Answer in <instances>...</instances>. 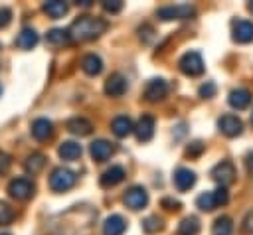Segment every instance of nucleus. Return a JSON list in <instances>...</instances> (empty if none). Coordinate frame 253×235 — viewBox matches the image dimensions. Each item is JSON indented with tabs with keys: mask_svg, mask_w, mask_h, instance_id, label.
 I'll use <instances>...</instances> for the list:
<instances>
[{
	"mask_svg": "<svg viewBox=\"0 0 253 235\" xmlns=\"http://www.w3.org/2000/svg\"><path fill=\"white\" fill-rule=\"evenodd\" d=\"M107 30V22L103 18H95V16H79L77 20H73V24L69 26V36L71 41H89L99 38L101 34H105Z\"/></svg>",
	"mask_w": 253,
	"mask_h": 235,
	"instance_id": "1",
	"label": "nucleus"
},
{
	"mask_svg": "<svg viewBox=\"0 0 253 235\" xmlns=\"http://www.w3.org/2000/svg\"><path fill=\"white\" fill-rule=\"evenodd\" d=\"M75 180H77L75 172H71L69 168L59 166L49 176V188L53 192H57V194H63V192H67V190H71L75 186Z\"/></svg>",
	"mask_w": 253,
	"mask_h": 235,
	"instance_id": "2",
	"label": "nucleus"
},
{
	"mask_svg": "<svg viewBox=\"0 0 253 235\" xmlns=\"http://www.w3.org/2000/svg\"><path fill=\"white\" fill-rule=\"evenodd\" d=\"M178 67H180V71L184 73V75H188V77H198V75H202L204 73V59H202V53L200 51H186L182 57H180V61H178Z\"/></svg>",
	"mask_w": 253,
	"mask_h": 235,
	"instance_id": "3",
	"label": "nucleus"
},
{
	"mask_svg": "<svg viewBox=\"0 0 253 235\" xmlns=\"http://www.w3.org/2000/svg\"><path fill=\"white\" fill-rule=\"evenodd\" d=\"M196 14V8L192 4H170V6H162L156 10V16L164 22H170V20H186V18H192Z\"/></svg>",
	"mask_w": 253,
	"mask_h": 235,
	"instance_id": "4",
	"label": "nucleus"
},
{
	"mask_svg": "<svg viewBox=\"0 0 253 235\" xmlns=\"http://www.w3.org/2000/svg\"><path fill=\"white\" fill-rule=\"evenodd\" d=\"M123 203H125L128 209L138 211V209L146 207V203H148V192H146L142 186H132V188H128V190L125 192Z\"/></svg>",
	"mask_w": 253,
	"mask_h": 235,
	"instance_id": "5",
	"label": "nucleus"
},
{
	"mask_svg": "<svg viewBox=\"0 0 253 235\" xmlns=\"http://www.w3.org/2000/svg\"><path fill=\"white\" fill-rule=\"evenodd\" d=\"M210 176H211L221 188H227V186L233 184V180H235V166H233L229 160H221V162H217V164L211 168Z\"/></svg>",
	"mask_w": 253,
	"mask_h": 235,
	"instance_id": "6",
	"label": "nucleus"
},
{
	"mask_svg": "<svg viewBox=\"0 0 253 235\" xmlns=\"http://www.w3.org/2000/svg\"><path fill=\"white\" fill-rule=\"evenodd\" d=\"M34 190L36 186L28 180V178H14L10 180L8 184V194L14 197V199H20V201H26L34 196Z\"/></svg>",
	"mask_w": 253,
	"mask_h": 235,
	"instance_id": "7",
	"label": "nucleus"
},
{
	"mask_svg": "<svg viewBox=\"0 0 253 235\" xmlns=\"http://www.w3.org/2000/svg\"><path fill=\"white\" fill-rule=\"evenodd\" d=\"M231 38L237 43H249L253 41V22L249 20H233L231 22Z\"/></svg>",
	"mask_w": 253,
	"mask_h": 235,
	"instance_id": "8",
	"label": "nucleus"
},
{
	"mask_svg": "<svg viewBox=\"0 0 253 235\" xmlns=\"http://www.w3.org/2000/svg\"><path fill=\"white\" fill-rule=\"evenodd\" d=\"M168 95V85H166V81L164 79H150L148 83H146V87H144V99L146 101H150V103H158V101H162L164 97Z\"/></svg>",
	"mask_w": 253,
	"mask_h": 235,
	"instance_id": "9",
	"label": "nucleus"
},
{
	"mask_svg": "<svg viewBox=\"0 0 253 235\" xmlns=\"http://www.w3.org/2000/svg\"><path fill=\"white\" fill-rule=\"evenodd\" d=\"M113 152H115V146H113L109 140H105V138H97V140H93V142L89 144V154H91V158H93L95 162H105V160H109V158L113 156Z\"/></svg>",
	"mask_w": 253,
	"mask_h": 235,
	"instance_id": "10",
	"label": "nucleus"
},
{
	"mask_svg": "<svg viewBox=\"0 0 253 235\" xmlns=\"http://www.w3.org/2000/svg\"><path fill=\"white\" fill-rule=\"evenodd\" d=\"M217 128H219L225 136L233 138V136H239V134H241L243 122H241V118L235 117V115H223V117H219V120H217Z\"/></svg>",
	"mask_w": 253,
	"mask_h": 235,
	"instance_id": "11",
	"label": "nucleus"
},
{
	"mask_svg": "<svg viewBox=\"0 0 253 235\" xmlns=\"http://www.w3.org/2000/svg\"><path fill=\"white\" fill-rule=\"evenodd\" d=\"M172 182H174L178 192H188L196 184V172L190 170V168H176V172L172 176Z\"/></svg>",
	"mask_w": 253,
	"mask_h": 235,
	"instance_id": "12",
	"label": "nucleus"
},
{
	"mask_svg": "<svg viewBox=\"0 0 253 235\" xmlns=\"http://www.w3.org/2000/svg\"><path fill=\"white\" fill-rule=\"evenodd\" d=\"M134 134L140 142H148L154 136V118L150 115H142L134 124Z\"/></svg>",
	"mask_w": 253,
	"mask_h": 235,
	"instance_id": "13",
	"label": "nucleus"
},
{
	"mask_svg": "<svg viewBox=\"0 0 253 235\" xmlns=\"http://www.w3.org/2000/svg\"><path fill=\"white\" fill-rule=\"evenodd\" d=\"M125 91H126V79L121 73H113V75L107 77L105 93L109 97H121V95H125Z\"/></svg>",
	"mask_w": 253,
	"mask_h": 235,
	"instance_id": "14",
	"label": "nucleus"
},
{
	"mask_svg": "<svg viewBox=\"0 0 253 235\" xmlns=\"http://www.w3.org/2000/svg\"><path fill=\"white\" fill-rule=\"evenodd\" d=\"M81 152H83V148H81V144L75 142V140H63V142L59 144V148H57L59 158L65 160V162H73V160H77V158L81 156Z\"/></svg>",
	"mask_w": 253,
	"mask_h": 235,
	"instance_id": "15",
	"label": "nucleus"
},
{
	"mask_svg": "<svg viewBox=\"0 0 253 235\" xmlns=\"http://www.w3.org/2000/svg\"><path fill=\"white\" fill-rule=\"evenodd\" d=\"M125 229H126V221L119 213L109 215L105 219V223H103V235H123Z\"/></svg>",
	"mask_w": 253,
	"mask_h": 235,
	"instance_id": "16",
	"label": "nucleus"
},
{
	"mask_svg": "<svg viewBox=\"0 0 253 235\" xmlns=\"http://www.w3.org/2000/svg\"><path fill=\"white\" fill-rule=\"evenodd\" d=\"M38 41H40V36H38V34H36V30H32V28H24V30L16 36V39H14L16 47H20V49H24V51H28V49L36 47V45H38Z\"/></svg>",
	"mask_w": 253,
	"mask_h": 235,
	"instance_id": "17",
	"label": "nucleus"
},
{
	"mask_svg": "<svg viewBox=\"0 0 253 235\" xmlns=\"http://www.w3.org/2000/svg\"><path fill=\"white\" fill-rule=\"evenodd\" d=\"M125 168L123 166H111L109 170H105L103 172V176L99 178V184L103 186V188H111V186H117V184H121L123 180H125Z\"/></svg>",
	"mask_w": 253,
	"mask_h": 235,
	"instance_id": "18",
	"label": "nucleus"
},
{
	"mask_svg": "<svg viewBox=\"0 0 253 235\" xmlns=\"http://www.w3.org/2000/svg\"><path fill=\"white\" fill-rule=\"evenodd\" d=\"M45 41H47V45H51V47H63V45L71 43V36H69L67 30L53 28V30H49V32L45 34Z\"/></svg>",
	"mask_w": 253,
	"mask_h": 235,
	"instance_id": "19",
	"label": "nucleus"
},
{
	"mask_svg": "<svg viewBox=\"0 0 253 235\" xmlns=\"http://www.w3.org/2000/svg\"><path fill=\"white\" fill-rule=\"evenodd\" d=\"M227 103H229L233 109L243 111V109H247L249 103H251V93H249L247 89H233V91L229 93V97H227Z\"/></svg>",
	"mask_w": 253,
	"mask_h": 235,
	"instance_id": "20",
	"label": "nucleus"
},
{
	"mask_svg": "<svg viewBox=\"0 0 253 235\" xmlns=\"http://www.w3.org/2000/svg\"><path fill=\"white\" fill-rule=\"evenodd\" d=\"M65 126H67V130H69L71 134H77V136H87V134H91V130H93V124H91L87 118H83V117H73V118H69Z\"/></svg>",
	"mask_w": 253,
	"mask_h": 235,
	"instance_id": "21",
	"label": "nucleus"
},
{
	"mask_svg": "<svg viewBox=\"0 0 253 235\" xmlns=\"http://www.w3.org/2000/svg\"><path fill=\"white\" fill-rule=\"evenodd\" d=\"M32 136L36 138V140H45V138H49L51 136V132H53V124H51V120H47V118H36L34 122H32Z\"/></svg>",
	"mask_w": 253,
	"mask_h": 235,
	"instance_id": "22",
	"label": "nucleus"
},
{
	"mask_svg": "<svg viewBox=\"0 0 253 235\" xmlns=\"http://www.w3.org/2000/svg\"><path fill=\"white\" fill-rule=\"evenodd\" d=\"M81 69L87 73V75H99L103 71V59L95 53H87L81 57Z\"/></svg>",
	"mask_w": 253,
	"mask_h": 235,
	"instance_id": "23",
	"label": "nucleus"
},
{
	"mask_svg": "<svg viewBox=\"0 0 253 235\" xmlns=\"http://www.w3.org/2000/svg\"><path fill=\"white\" fill-rule=\"evenodd\" d=\"M111 128H113L115 136H119V138H125V136H128V134L134 130V124H132V120H130L128 117L121 115V117H115V118H113V122H111Z\"/></svg>",
	"mask_w": 253,
	"mask_h": 235,
	"instance_id": "24",
	"label": "nucleus"
},
{
	"mask_svg": "<svg viewBox=\"0 0 253 235\" xmlns=\"http://www.w3.org/2000/svg\"><path fill=\"white\" fill-rule=\"evenodd\" d=\"M67 10H69V6H67V2H63V0H47V2H43V12H45L49 18H53V20L63 18V16L67 14Z\"/></svg>",
	"mask_w": 253,
	"mask_h": 235,
	"instance_id": "25",
	"label": "nucleus"
},
{
	"mask_svg": "<svg viewBox=\"0 0 253 235\" xmlns=\"http://www.w3.org/2000/svg\"><path fill=\"white\" fill-rule=\"evenodd\" d=\"M43 164H45V156L42 154V152H32L28 158H26V162H24V166H26V172L28 174H38V172H42V168H43Z\"/></svg>",
	"mask_w": 253,
	"mask_h": 235,
	"instance_id": "26",
	"label": "nucleus"
},
{
	"mask_svg": "<svg viewBox=\"0 0 253 235\" xmlns=\"http://www.w3.org/2000/svg\"><path fill=\"white\" fill-rule=\"evenodd\" d=\"M178 233H180V235H198V233H200V221H198V217H194V215L184 217V219L180 221Z\"/></svg>",
	"mask_w": 253,
	"mask_h": 235,
	"instance_id": "27",
	"label": "nucleus"
},
{
	"mask_svg": "<svg viewBox=\"0 0 253 235\" xmlns=\"http://www.w3.org/2000/svg\"><path fill=\"white\" fill-rule=\"evenodd\" d=\"M233 223L227 215H219L211 225V235H231Z\"/></svg>",
	"mask_w": 253,
	"mask_h": 235,
	"instance_id": "28",
	"label": "nucleus"
},
{
	"mask_svg": "<svg viewBox=\"0 0 253 235\" xmlns=\"http://www.w3.org/2000/svg\"><path fill=\"white\" fill-rule=\"evenodd\" d=\"M164 229V221L158 217V215H148L144 221H142V231L146 233V235H154V233H158V231H162Z\"/></svg>",
	"mask_w": 253,
	"mask_h": 235,
	"instance_id": "29",
	"label": "nucleus"
},
{
	"mask_svg": "<svg viewBox=\"0 0 253 235\" xmlns=\"http://www.w3.org/2000/svg\"><path fill=\"white\" fill-rule=\"evenodd\" d=\"M196 205H198L202 211H211V209H215V207H217V201H215V196H213V192H206V194L198 196V199H196Z\"/></svg>",
	"mask_w": 253,
	"mask_h": 235,
	"instance_id": "30",
	"label": "nucleus"
},
{
	"mask_svg": "<svg viewBox=\"0 0 253 235\" xmlns=\"http://www.w3.org/2000/svg\"><path fill=\"white\" fill-rule=\"evenodd\" d=\"M14 219V209L10 207V203L0 199V225H8Z\"/></svg>",
	"mask_w": 253,
	"mask_h": 235,
	"instance_id": "31",
	"label": "nucleus"
},
{
	"mask_svg": "<svg viewBox=\"0 0 253 235\" xmlns=\"http://www.w3.org/2000/svg\"><path fill=\"white\" fill-rule=\"evenodd\" d=\"M215 91H217V87H215V83L213 81H206L202 87H200V97L202 99H211L213 95H215Z\"/></svg>",
	"mask_w": 253,
	"mask_h": 235,
	"instance_id": "32",
	"label": "nucleus"
},
{
	"mask_svg": "<svg viewBox=\"0 0 253 235\" xmlns=\"http://www.w3.org/2000/svg\"><path fill=\"white\" fill-rule=\"evenodd\" d=\"M213 196H215V201H217V207L219 205H225L227 201H229V194H227V188H217V190H213Z\"/></svg>",
	"mask_w": 253,
	"mask_h": 235,
	"instance_id": "33",
	"label": "nucleus"
},
{
	"mask_svg": "<svg viewBox=\"0 0 253 235\" xmlns=\"http://www.w3.org/2000/svg\"><path fill=\"white\" fill-rule=\"evenodd\" d=\"M103 8H105L107 12H111V14H117V12L123 10V2H121V0H105V2H103Z\"/></svg>",
	"mask_w": 253,
	"mask_h": 235,
	"instance_id": "34",
	"label": "nucleus"
},
{
	"mask_svg": "<svg viewBox=\"0 0 253 235\" xmlns=\"http://www.w3.org/2000/svg\"><path fill=\"white\" fill-rule=\"evenodd\" d=\"M10 20H12V10L0 6V28H6L10 24Z\"/></svg>",
	"mask_w": 253,
	"mask_h": 235,
	"instance_id": "35",
	"label": "nucleus"
},
{
	"mask_svg": "<svg viewBox=\"0 0 253 235\" xmlns=\"http://www.w3.org/2000/svg\"><path fill=\"white\" fill-rule=\"evenodd\" d=\"M10 164H12V158L0 150V174H6L10 170Z\"/></svg>",
	"mask_w": 253,
	"mask_h": 235,
	"instance_id": "36",
	"label": "nucleus"
},
{
	"mask_svg": "<svg viewBox=\"0 0 253 235\" xmlns=\"http://www.w3.org/2000/svg\"><path fill=\"white\" fill-rule=\"evenodd\" d=\"M243 231L247 235H253V209L247 211V215L243 217Z\"/></svg>",
	"mask_w": 253,
	"mask_h": 235,
	"instance_id": "37",
	"label": "nucleus"
},
{
	"mask_svg": "<svg viewBox=\"0 0 253 235\" xmlns=\"http://www.w3.org/2000/svg\"><path fill=\"white\" fill-rule=\"evenodd\" d=\"M202 150H204V144L196 140V142H192V144L186 148V154H188V156H198V154H202Z\"/></svg>",
	"mask_w": 253,
	"mask_h": 235,
	"instance_id": "38",
	"label": "nucleus"
},
{
	"mask_svg": "<svg viewBox=\"0 0 253 235\" xmlns=\"http://www.w3.org/2000/svg\"><path fill=\"white\" fill-rule=\"evenodd\" d=\"M162 205H166V209H172V211H178L180 209V201H176L172 197H164L162 199Z\"/></svg>",
	"mask_w": 253,
	"mask_h": 235,
	"instance_id": "39",
	"label": "nucleus"
},
{
	"mask_svg": "<svg viewBox=\"0 0 253 235\" xmlns=\"http://www.w3.org/2000/svg\"><path fill=\"white\" fill-rule=\"evenodd\" d=\"M247 170H249V174L253 178V152H249V156H247Z\"/></svg>",
	"mask_w": 253,
	"mask_h": 235,
	"instance_id": "40",
	"label": "nucleus"
},
{
	"mask_svg": "<svg viewBox=\"0 0 253 235\" xmlns=\"http://www.w3.org/2000/svg\"><path fill=\"white\" fill-rule=\"evenodd\" d=\"M247 8H249V12L253 14V2H249V6H247Z\"/></svg>",
	"mask_w": 253,
	"mask_h": 235,
	"instance_id": "41",
	"label": "nucleus"
},
{
	"mask_svg": "<svg viewBox=\"0 0 253 235\" xmlns=\"http://www.w3.org/2000/svg\"><path fill=\"white\" fill-rule=\"evenodd\" d=\"M251 124H253V113H251Z\"/></svg>",
	"mask_w": 253,
	"mask_h": 235,
	"instance_id": "42",
	"label": "nucleus"
},
{
	"mask_svg": "<svg viewBox=\"0 0 253 235\" xmlns=\"http://www.w3.org/2000/svg\"><path fill=\"white\" fill-rule=\"evenodd\" d=\"M2 235H8V233H2Z\"/></svg>",
	"mask_w": 253,
	"mask_h": 235,
	"instance_id": "43",
	"label": "nucleus"
}]
</instances>
